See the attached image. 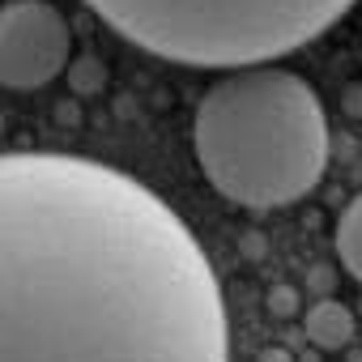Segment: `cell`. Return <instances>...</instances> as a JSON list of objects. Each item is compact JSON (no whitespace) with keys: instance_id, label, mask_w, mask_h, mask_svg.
Here are the masks:
<instances>
[{"instance_id":"6da1fadb","label":"cell","mask_w":362,"mask_h":362,"mask_svg":"<svg viewBox=\"0 0 362 362\" xmlns=\"http://www.w3.org/2000/svg\"><path fill=\"white\" fill-rule=\"evenodd\" d=\"M197 235L132 175L0 153V362H226Z\"/></svg>"},{"instance_id":"7a4b0ae2","label":"cell","mask_w":362,"mask_h":362,"mask_svg":"<svg viewBox=\"0 0 362 362\" xmlns=\"http://www.w3.org/2000/svg\"><path fill=\"white\" fill-rule=\"evenodd\" d=\"M205 179L243 209L303 201L328 166V115L290 69L243 64L214 81L192 119Z\"/></svg>"},{"instance_id":"3957f363","label":"cell","mask_w":362,"mask_h":362,"mask_svg":"<svg viewBox=\"0 0 362 362\" xmlns=\"http://www.w3.org/2000/svg\"><path fill=\"white\" fill-rule=\"evenodd\" d=\"M128 43L192 69L273 64L320 39L354 0H86Z\"/></svg>"},{"instance_id":"277c9868","label":"cell","mask_w":362,"mask_h":362,"mask_svg":"<svg viewBox=\"0 0 362 362\" xmlns=\"http://www.w3.org/2000/svg\"><path fill=\"white\" fill-rule=\"evenodd\" d=\"M73 30L52 0H9L0 9V86L43 90L69 69Z\"/></svg>"},{"instance_id":"5b68a950","label":"cell","mask_w":362,"mask_h":362,"mask_svg":"<svg viewBox=\"0 0 362 362\" xmlns=\"http://www.w3.org/2000/svg\"><path fill=\"white\" fill-rule=\"evenodd\" d=\"M303 332H307V341L320 345V349H341V345H349V337H354V315H349L345 303L324 298V303H315V307L303 315Z\"/></svg>"},{"instance_id":"8992f818","label":"cell","mask_w":362,"mask_h":362,"mask_svg":"<svg viewBox=\"0 0 362 362\" xmlns=\"http://www.w3.org/2000/svg\"><path fill=\"white\" fill-rule=\"evenodd\" d=\"M337 256H341V269L362 286V192L345 205V214L337 218Z\"/></svg>"},{"instance_id":"52a82bcc","label":"cell","mask_w":362,"mask_h":362,"mask_svg":"<svg viewBox=\"0 0 362 362\" xmlns=\"http://www.w3.org/2000/svg\"><path fill=\"white\" fill-rule=\"evenodd\" d=\"M260 362H290V358H286V349H269V354H264Z\"/></svg>"}]
</instances>
